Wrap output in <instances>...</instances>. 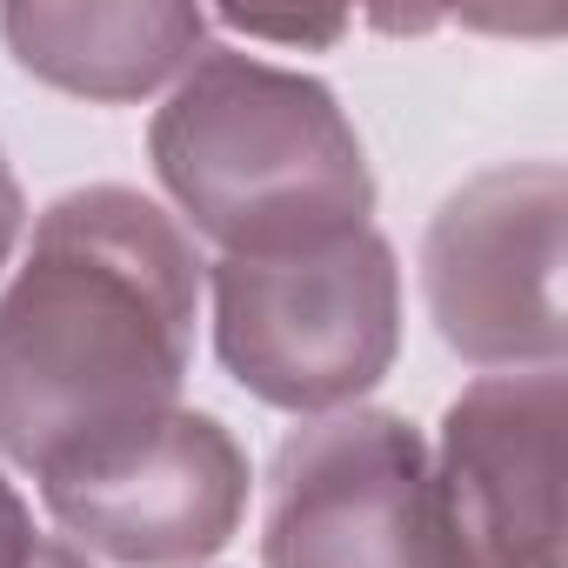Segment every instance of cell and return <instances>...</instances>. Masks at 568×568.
<instances>
[{
	"label": "cell",
	"mask_w": 568,
	"mask_h": 568,
	"mask_svg": "<svg viewBox=\"0 0 568 568\" xmlns=\"http://www.w3.org/2000/svg\"><path fill=\"white\" fill-rule=\"evenodd\" d=\"M194 234L141 187H68L0 288V468H68L168 408L194 368Z\"/></svg>",
	"instance_id": "cell-1"
},
{
	"label": "cell",
	"mask_w": 568,
	"mask_h": 568,
	"mask_svg": "<svg viewBox=\"0 0 568 568\" xmlns=\"http://www.w3.org/2000/svg\"><path fill=\"white\" fill-rule=\"evenodd\" d=\"M174 221L227 261L328 247L375 227V168L335 88L241 48H201L148 128Z\"/></svg>",
	"instance_id": "cell-2"
},
{
	"label": "cell",
	"mask_w": 568,
	"mask_h": 568,
	"mask_svg": "<svg viewBox=\"0 0 568 568\" xmlns=\"http://www.w3.org/2000/svg\"><path fill=\"white\" fill-rule=\"evenodd\" d=\"M201 288L214 302L221 368L302 422L362 408L402 355V261L375 227L267 261L221 254L201 267Z\"/></svg>",
	"instance_id": "cell-3"
},
{
	"label": "cell",
	"mask_w": 568,
	"mask_h": 568,
	"mask_svg": "<svg viewBox=\"0 0 568 568\" xmlns=\"http://www.w3.org/2000/svg\"><path fill=\"white\" fill-rule=\"evenodd\" d=\"M561 161L468 174L422 234V302L448 355L488 375L561 368Z\"/></svg>",
	"instance_id": "cell-4"
},
{
	"label": "cell",
	"mask_w": 568,
	"mask_h": 568,
	"mask_svg": "<svg viewBox=\"0 0 568 568\" xmlns=\"http://www.w3.org/2000/svg\"><path fill=\"white\" fill-rule=\"evenodd\" d=\"M261 568H448L428 435L395 408H335L267 462Z\"/></svg>",
	"instance_id": "cell-5"
},
{
	"label": "cell",
	"mask_w": 568,
	"mask_h": 568,
	"mask_svg": "<svg viewBox=\"0 0 568 568\" xmlns=\"http://www.w3.org/2000/svg\"><path fill=\"white\" fill-rule=\"evenodd\" d=\"M41 508L54 528L121 568H201L247 515L254 468L241 435L207 408H168L161 422L48 468Z\"/></svg>",
	"instance_id": "cell-6"
},
{
	"label": "cell",
	"mask_w": 568,
	"mask_h": 568,
	"mask_svg": "<svg viewBox=\"0 0 568 568\" xmlns=\"http://www.w3.org/2000/svg\"><path fill=\"white\" fill-rule=\"evenodd\" d=\"M561 368L468 382L442 435L435 508L448 568H561Z\"/></svg>",
	"instance_id": "cell-7"
},
{
	"label": "cell",
	"mask_w": 568,
	"mask_h": 568,
	"mask_svg": "<svg viewBox=\"0 0 568 568\" xmlns=\"http://www.w3.org/2000/svg\"><path fill=\"white\" fill-rule=\"evenodd\" d=\"M0 41L34 81L121 108L174 88L201 61L207 14L174 0H14L0 8Z\"/></svg>",
	"instance_id": "cell-8"
},
{
	"label": "cell",
	"mask_w": 568,
	"mask_h": 568,
	"mask_svg": "<svg viewBox=\"0 0 568 568\" xmlns=\"http://www.w3.org/2000/svg\"><path fill=\"white\" fill-rule=\"evenodd\" d=\"M0 568H94L68 535H41L28 495L0 468Z\"/></svg>",
	"instance_id": "cell-9"
},
{
	"label": "cell",
	"mask_w": 568,
	"mask_h": 568,
	"mask_svg": "<svg viewBox=\"0 0 568 568\" xmlns=\"http://www.w3.org/2000/svg\"><path fill=\"white\" fill-rule=\"evenodd\" d=\"M21 234H28V194H21V174H14L8 148H0V274L14 267Z\"/></svg>",
	"instance_id": "cell-10"
},
{
	"label": "cell",
	"mask_w": 568,
	"mask_h": 568,
	"mask_svg": "<svg viewBox=\"0 0 568 568\" xmlns=\"http://www.w3.org/2000/svg\"><path fill=\"white\" fill-rule=\"evenodd\" d=\"M221 28H234V34H247V41H288V48H328V41H342L348 34V21H221Z\"/></svg>",
	"instance_id": "cell-11"
}]
</instances>
